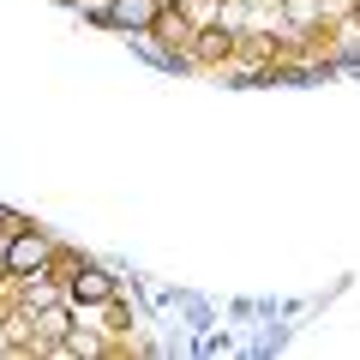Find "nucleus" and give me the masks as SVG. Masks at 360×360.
Listing matches in <instances>:
<instances>
[{"instance_id": "nucleus-3", "label": "nucleus", "mask_w": 360, "mask_h": 360, "mask_svg": "<svg viewBox=\"0 0 360 360\" xmlns=\"http://www.w3.org/2000/svg\"><path fill=\"white\" fill-rule=\"evenodd\" d=\"M115 295V283H108L103 270H78L72 276V300H108Z\"/></svg>"}, {"instance_id": "nucleus-1", "label": "nucleus", "mask_w": 360, "mask_h": 360, "mask_svg": "<svg viewBox=\"0 0 360 360\" xmlns=\"http://www.w3.org/2000/svg\"><path fill=\"white\" fill-rule=\"evenodd\" d=\"M42 258H49V246H42V234H18V240L6 246V270H18V276H30V270H42Z\"/></svg>"}, {"instance_id": "nucleus-2", "label": "nucleus", "mask_w": 360, "mask_h": 360, "mask_svg": "<svg viewBox=\"0 0 360 360\" xmlns=\"http://www.w3.org/2000/svg\"><path fill=\"white\" fill-rule=\"evenodd\" d=\"M108 18H115L120 30H144L156 18V0H115V6H108Z\"/></svg>"}]
</instances>
